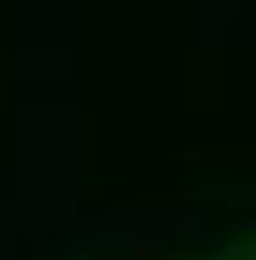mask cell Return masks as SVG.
<instances>
[{
    "label": "cell",
    "instance_id": "cell-1",
    "mask_svg": "<svg viewBox=\"0 0 256 260\" xmlns=\"http://www.w3.org/2000/svg\"><path fill=\"white\" fill-rule=\"evenodd\" d=\"M228 260H256V256H228Z\"/></svg>",
    "mask_w": 256,
    "mask_h": 260
}]
</instances>
